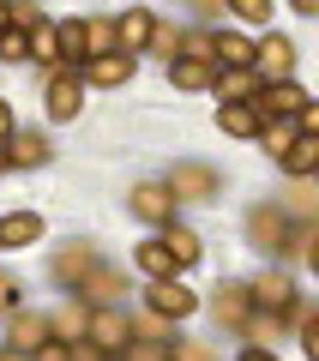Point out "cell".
<instances>
[{
    "mask_svg": "<svg viewBox=\"0 0 319 361\" xmlns=\"http://www.w3.org/2000/svg\"><path fill=\"white\" fill-rule=\"evenodd\" d=\"M127 343H133V319H127V313L90 307V325H85V349H97L102 361H115V355H127Z\"/></svg>",
    "mask_w": 319,
    "mask_h": 361,
    "instance_id": "1",
    "label": "cell"
},
{
    "mask_svg": "<svg viewBox=\"0 0 319 361\" xmlns=\"http://www.w3.org/2000/svg\"><path fill=\"white\" fill-rule=\"evenodd\" d=\"M247 235H253L259 253H289L295 247V217L283 205H259L253 217H247Z\"/></svg>",
    "mask_w": 319,
    "mask_h": 361,
    "instance_id": "2",
    "label": "cell"
},
{
    "mask_svg": "<svg viewBox=\"0 0 319 361\" xmlns=\"http://www.w3.org/2000/svg\"><path fill=\"white\" fill-rule=\"evenodd\" d=\"M301 109H313V97H307L295 78H283V85H259V97H253V115L259 121H295Z\"/></svg>",
    "mask_w": 319,
    "mask_h": 361,
    "instance_id": "3",
    "label": "cell"
},
{
    "mask_svg": "<svg viewBox=\"0 0 319 361\" xmlns=\"http://www.w3.org/2000/svg\"><path fill=\"white\" fill-rule=\"evenodd\" d=\"M247 307L253 313H289L295 307V283L283 271H259L253 283H247Z\"/></svg>",
    "mask_w": 319,
    "mask_h": 361,
    "instance_id": "4",
    "label": "cell"
},
{
    "mask_svg": "<svg viewBox=\"0 0 319 361\" xmlns=\"http://www.w3.org/2000/svg\"><path fill=\"white\" fill-rule=\"evenodd\" d=\"M289 66H295V42H289V37L253 42V78H259V85H283V78H289Z\"/></svg>",
    "mask_w": 319,
    "mask_h": 361,
    "instance_id": "5",
    "label": "cell"
},
{
    "mask_svg": "<svg viewBox=\"0 0 319 361\" xmlns=\"http://www.w3.org/2000/svg\"><path fill=\"white\" fill-rule=\"evenodd\" d=\"M145 307H151L157 319H169V325H175V319H187V313L199 307V301H193V289L181 283V277H163V283H151V289H145Z\"/></svg>",
    "mask_w": 319,
    "mask_h": 361,
    "instance_id": "6",
    "label": "cell"
},
{
    "mask_svg": "<svg viewBox=\"0 0 319 361\" xmlns=\"http://www.w3.org/2000/svg\"><path fill=\"white\" fill-rule=\"evenodd\" d=\"M169 187V199H175V205H187V199H211L217 193V169H205V163H181L175 175L163 180Z\"/></svg>",
    "mask_w": 319,
    "mask_h": 361,
    "instance_id": "7",
    "label": "cell"
},
{
    "mask_svg": "<svg viewBox=\"0 0 319 361\" xmlns=\"http://www.w3.org/2000/svg\"><path fill=\"white\" fill-rule=\"evenodd\" d=\"M127 211L145 217V223H175V199H169L163 180H139V187L127 193Z\"/></svg>",
    "mask_w": 319,
    "mask_h": 361,
    "instance_id": "8",
    "label": "cell"
},
{
    "mask_svg": "<svg viewBox=\"0 0 319 361\" xmlns=\"http://www.w3.org/2000/svg\"><path fill=\"white\" fill-rule=\"evenodd\" d=\"M151 37H157V13H145V6H133L127 18H115V54H139V49H151Z\"/></svg>",
    "mask_w": 319,
    "mask_h": 361,
    "instance_id": "9",
    "label": "cell"
},
{
    "mask_svg": "<svg viewBox=\"0 0 319 361\" xmlns=\"http://www.w3.org/2000/svg\"><path fill=\"white\" fill-rule=\"evenodd\" d=\"M78 109H85V78L54 73L49 78V121H78Z\"/></svg>",
    "mask_w": 319,
    "mask_h": 361,
    "instance_id": "10",
    "label": "cell"
},
{
    "mask_svg": "<svg viewBox=\"0 0 319 361\" xmlns=\"http://www.w3.org/2000/svg\"><path fill=\"white\" fill-rule=\"evenodd\" d=\"M211 61H223L229 73H253V37H241V30H217V37H211Z\"/></svg>",
    "mask_w": 319,
    "mask_h": 361,
    "instance_id": "11",
    "label": "cell"
},
{
    "mask_svg": "<svg viewBox=\"0 0 319 361\" xmlns=\"http://www.w3.org/2000/svg\"><path fill=\"white\" fill-rule=\"evenodd\" d=\"M90 271H97V247L90 241H66L61 253H54V277H61V283H85Z\"/></svg>",
    "mask_w": 319,
    "mask_h": 361,
    "instance_id": "12",
    "label": "cell"
},
{
    "mask_svg": "<svg viewBox=\"0 0 319 361\" xmlns=\"http://www.w3.org/2000/svg\"><path fill=\"white\" fill-rule=\"evenodd\" d=\"M0 151H6V169H37V163H49V139H42V133H30V127H18Z\"/></svg>",
    "mask_w": 319,
    "mask_h": 361,
    "instance_id": "13",
    "label": "cell"
},
{
    "mask_svg": "<svg viewBox=\"0 0 319 361\" xmlns=\"http://www.w3.org/2000/svg\"><path fill=\"white\" fill-rule=\"evenodd\" d=\"M78 78H85V85H127L133 61H127V54H97V61L78 66Z\"/></svg>",
    "mask_w": 319,
    "mask_h": 361,
    "instance_id": "14",
    "label": "cell"
},
{
    "mask_svg": "<svg viewBox=\"0 0 319 361\" xmlns=\"http://www.w3.org/2000/svg\"><path fill=\"white\" fill-rule=\"evenodd\" d=\"M30 241H42V217H37V211L0 217V247H30Z\"/></svg>",
    "mask_w": 319,
    "mask_h": 361,
    "instance_id": "15",
    "label": "cell"
},
{
    "mask_svg": "<svg viewBox=\"0 0 319 361\" xmlns=\"http://www.w3.org/2000/svg\"><path fill=\"white\" fill-rule=\"evenodd\" d=\"M217 121H223V133H229V139H259V127H265V121L253 115V103H223Z\"/></svg>",
    "mask_w": 319,
    "mask_h": 361,
    "instance_id": "16",
    "label": "cell"
},
{
    "mask_svg": "<svg viewBox=\"0 0 319 361\" xmlns=\"http://www.w3.org/2000/svg\"><path fill=\"white\" fill-rule=\"evenodd\" d=\"M133 265H139L145 277H151V283H163V277H175V271H181L175 259H169V247H163V241H145L139 253H133Z\"/></svg>",
    "mask_w": 319,
    "mask_h": 361,
    "instance_id": "17",
    "label": "cell"
},
{
    "mask_svg": "<svg viewBox=\"0 0 319 361\" xmlns=\"http://www.w3.org/2000/svg\"><path fill=\"white\" fill-rule=\"evenodd\" d=\"M169 78H175V90H211V85H217V66H205V61H169Z\"/></svg>",
    "mask_w": 319,
    "mask_h": 361,
    "instance_id": "18",
    "label": "cell"
},
{
    "mask_svg": "<svg viewBox=\"0 0 319 361\" xmlns=\"http://www.w3.org/2000/svg\"><path fill=\"white\" fill-rule=\"evenodd\" d=\"M78 295H85V301H115V295H127V277H121V271H90V277H85V283H78Z\"/></svg>",
    "mask_w": 319,
    "mask_h": 361,
    "instance_id": "19",
    "label": "cell"
},
{
    "mask_svg": "<svg viewBox=\"0 0 319 361\" xmlns=\"http://www.w3.org/2000/svg\"><path fill=\"white\" fill-rule=\"evenodd\" d=\"M247 313H253V307H247V283H223V289H217V319L241 331V325H247Z\"/></svg>",
    "mask_w": 319,
    "mask_h": 361,
    "instance_id": "20",
    "label": "cell"
},
{
    "mask_svg": "<svg viewBox=\"0 0 319 361\" xmlns=\"http://www.w3.org/2000/svg\"><path fill=\"white\" fill-rule=\"evenodd\" d=\"M49 319H42V313H18V319H13V349H18V355H25V349H37V343H49Z\"/></svg>",
    "mask_w": 319,
    "mask_h": 361,
    "instance_id": "21",
    "label": "cell"
},
{
    "mask_svg": "<svg viewBox=\"0 0 319 361\" xmlns=\"http://www.w3.org/2000/svg\"><path fill=\"white\" fill-rule=\"evenodd\" d=\"M223 97V103H253L259 97V78L253 73H217V85H211Z\"/></svg>",
    "mask_w": 319,
    "mask_h": 361,
    "instance_id": "22",
    "label": "cell"
},
{
    "mask_svg": "<svg viewBox=\"0 0 319 361\" xmlns=\"http://www.w3.org/2000/svg\"><path fill=\"white\" fill-rule=\"evenodd\" d=\"M295 139H301V127H295V121H265V127H259V145H265L277 163L289 157V145H295Z\"/></svg>",
    "mask_w": 319,
    "mask_h": 361,
    "instance_id": "23",
    "label": "cell"
},
{
    "mask_svg": "<svg viewBox=\"0 0 319 361\" xmlns=\"http://www.w3.org/2000/svg\"><path fill=\"white\" fill-rule=\"evenodd\" d=\"M313 163H319V139H313V133H301V139L289 145V157H283V169H289L295 180H307V175H313Z\"/></svg>",
    "mask_w": 319,
    "mask_h": 361,
    "instance_id": "24",
    "label": "cell"
},
{
    "mask_svg": "<svg viewBox=\"0 0 319 361\" xmlns=\"http://www.w3.org/2000/svg\"><path fill=\"white\" fill-rule=\"evenodd\" d=\"M115 54V18H85V61Z\"/></svg>",
    "mask_w": 319,
    "mask_h": 361,
    "instance_id": "25",
    "label": "cell"
},
{
    "mask_svg": "<svg viewBox=\"0 0 319 361\" xmlns=\"http://www.w3.org/2000/svg\"><path fill=\"white\" fill-rule=\"evenodd\" d=\"M163 247H169V259H175V265H193V259H199V235H193V229H181V223H169Z\"/></svg>",
    "mask_w": 319,
    "mask_h": 361,
    "instance_id": "26",
    "label": "cell"
},
{
    "mask_svg": "<svg viewBox=\"0 0 319 361\" xmlns=\"http://www.w3.org/2000/svg\"><path fill=\"white\" fill-rule=\"evenodd\" d=\"M85 325H90V307H85V301H78V307H66L61 319L49 325V331L61 337V343H85Z\"/></svg>",
    "mask_w": 319,
    "mask_h": 361,
    "instance_id": "27",
    "label": "cell"
},
{
    "mask_svg": "<svg viewBox=\"0 0 319 361\" xmlns=\"http://www.w3.org/2000/svg\"><path fill=\"white\" fill-rule=\"evenodd\" d=\"M30 61L61 66V42H54V25H37V30H30Z\"/></svg>",
    "mask_w": 319,
    "mask_h": 361,
    "instance_id": "28",
    "label": "cell"
},
{
    "mask_svg": "<svg viewBox=\"0 0 319 361\" xmlns=\"http://www.w3.org/2000/svg\"><path fill=\"white\" fill-rule=\"evenodd\" d=\"M0 61H30V37L25 30H13V25L0 30Z\"/></svg>",
    "mask_w": 319,
    "mask_h": 361,
    "instance_id": "29",
    "label": "cell"
},
{
    "mask_svg": "<svg viewBox=\"0 0 319 361\" xmlns=\"http://www.w3.org/2000/svg\"><path fill=\"white\" fill-rule=\"evenodd\" d=\"M30 361H78V343H61V337H49V343L30 349Z\"/></svg>",
    "mask_w": 319,
    "mask_h": 361,
    "instance_id": "30",
    "label": "cell"
},
{
    "mask_svg": "<svg viewBox=\"0 0 319 361\" xmlns=\"http://www.w3.org/2000/svg\"><path fill=\"white\" fill-rule=\"evenodd\" d=\"M229 13L247 18V25H271V6H265V0H229Z\"/></svg>",
    "mask_w": 319,
    "mask_h": 361,
    "instance_id": "31",
    "label": "cell"
},
{
    "mask_svg": "<svg viewBox=\"0 0 319 361\" xmlns=\"http://www.w3.org/2000/svg\"><path fill=\"white\" fill-rule=\"evenodd\" d=\"M127 361H175V349H163V343H139V337H133V343H127Z\"/></svg>",
    "mask_w": 319,
    "mask_h": 361,
    "instance_id": "32",
    "label": "cell"
},
{
    "mask_svg": "<svg viewBox=\"0 0 319 361\" xmlns=\"http://www.w3.org/2000/svg\"><path fill=\"white\" fill-rule=\"evenodd\" d=\"M151 49H163L169 61L181 54V30H169V25H157V37H151Z\"/></svg>",
    "mask_w": 319,
    "mask_h": 361,
    "instance_id": "33",
    "label": "cell"
},
{
    "mask_svg": "<svg viewBox=\"0 0 319 361\" xmlns=\"http://www.w3.org/2000/svg\"><path fill=\"white\" fill-rule=\"evenodd\" d=\"M295 313H301V307H295ZM301 349H307V355H319V325H313V313H301Z\"/></svg>",
    "mask_w": 319,
    "mask_h": 361,
    "instance_id": "34",
    "label": "cell"
},
{
    "mask_svg": "<svg viewBox=\"0 0 319 361\" xmlns=\"http://www.w3.org/2000/svg\"><path fill=\"white\" fill-rule=\"evenodd\" d=\"M13 307H18V283L0 271V313H13Z\"/></svg>",
    "mask_w": 319,
    "mask_h": 361,
    "instance_id": "35",
    "label": "cell"
},
{
    "mask_svg": "<svg viewBox=\"0 0 319 361\" xmlns=\"http://www.w3.org/2000/svg\"><path fill=\"white\" fill-rule=\"evenodd\" d=\"M13 133H18V121H13V109H6V103H0V145H6V139H13Z\"/></svg>",
    "mask_w": 319,
    "mask_h": 361,
    "instance_id": "36",
    "label": "cell"
},
{
    "mask_svg": "<svg viewBox=\"0 0 319 361\" xmlns=\"http://www.w3.org/2000/svg\"><path fill=\"white\" fill-rule=\"evenodd\" d=\"M181 361H205V349H199V343H187V349H181Z\"/></svg>",
    "mask_w": 319,
    "mask_h": 361,
    "instance_id": "37",
    "label": "cell"
},
{
    "mask_svg": "<svg viewBox=\"0 0 319 361\" xmlns=\"http://www.w3.org/2000/svg\"><path fill=\"white\" fill-rule=\"evenodd\" d=\"M241 361H277V355H271V349H247Z\"/></svg>",
    "mask_w": 319,
    "mask_h": 361,
    "instance_id": "38",
    "label": "cell"
},
{
    "mask_svg": "<svg viewBox=\"0 0 319 361\" xmlns=\"http://www.w3.org/2000/svg\"><path fill=\"white\" fill-rule=\"evenodd\" d=\"M0 361H25V355H18V349H0Z\"/></svg>",
    "mask_w": 319,
    "mask_h": 361,
    "instance_id": "39",
    "label": "cell"
},
{
    "mask_svg": "<svg viewBox=\"0 0 319 361\" xmlns=\"http://www.w3.org/2000/svg\"><path fill=\"white\" fill-rule=\"evenodd\" d=\"M0 30H6V6H0Z\"/></svg>",
    "mask_w": 319,
    "mask_h": 361,
    "instance_id": "40",
    "label": "cell"
},
{
    "mask_svg": "<svg viewBox=\"0 0 319 361\" xmlns=\"http://www.w3.org/2000/svg\"><path fill=\"white\" fill-rule=\"evenodd\" d=\"M0 169H6V151H0Z\"/></svg>",
    "mask_w": 319,
    "mask_h": 361,
    "instance_id": "41",
    "label": "cell"
}]
</instances>
